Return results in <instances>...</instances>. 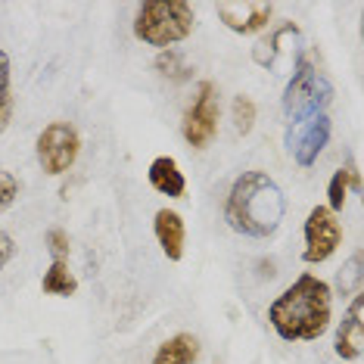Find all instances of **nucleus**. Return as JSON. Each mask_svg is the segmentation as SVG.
Listing matches in <instances>:
<instances>
[{
  "instance_id": "obj_2",
  "label": "nucleus",
  "mask_w": 364,
  "mask_h": 364,
  "mask_svg": "<svg viewBox=\"0 0 364 364\" xmlns=\"http://www.w3.org/2000/svg\"><path fill=\"white\" fill-rule=\"evenodd\" d=\"M287 215V200L277 181L264 171H243L228 193L225 221L243 237L264 240L280 228Z\"/></svg>"
},
{
  "instance_id": "obj_13",
  "label": "nucleus",
  "mask_w": 364,
  "mask_h": 364,
  "mask_svg": "<svg viewBox=\"0 0 364 364\" xmlns=\"http://www.w3.org/2000/svg\"><path fill=\"white\" fill-rule=\"evenodd\" d=\"M146 178H150V187L156 190V193L171 196V200L184 196V190H187L184 171L178 168V162L171 159V156H159V159H153L150 162V171H146Z\"/></svg>"
},
{
  "instance_id": "obj_9",
  "label": "nucleus",
  "mask_w": 364,
  "mask_h": 364,
  "mask_svg": "<svg viewBox=\"0 0 364 364\" xmlns=\"http://www.w3.org/2000/svg\"><path fill=\"white\" fill-rule=\"evenodd\" d=\"M330 119L324 115H311L305 122H296V125H287V150L302 168L318 162V156L324 153L327 140H330Z\"/></svg>"
},
{
  "instance_id": "obj_3",
  "label": "nucleus",
  "mask_w": 364,
  "mask_h": 364,
  "mask_svg": "<svg viewBox=\"0 0 364 364\" xmlns=\"http://www.w3.org/2000/svg\"><path fill=\"white\" fill-rule=\"evenodd\" d=\"M196 26V13L187 0H153L140 4L134 16V35L150 47L168 50L171 44L184 41Z\"/></svg>"
},
{
  "instance_id": "obj_14",
  "label": "nucleus",
  "mask_w": 364,
  "mask_h": 364,
  "mask_svg": "<svg viewBox=\"0 0 364 364\" xmlns=\"http://www.w3.org/2000/svg\"><path fill=\"white\" fill-rule=\"evenodd\" d=\"M200 361V339L193 333H175L156 349L150 364H196Z\"/></svg>"
},
{
  "instance_id": "obj_18",
  "label": "nucleus",
  "mask_w": 364,
  "mask_h": 364,
  "mask_svg": "<svg viewBox=\"0 0 364 364\" xmlns=\"http://www.w3.org/2000/svg\"><path fill=\"white\" fill-rule=\"evenodd\" d=\"M13 122V90H10V56L0 50V134Z\"/></svg>"
},
{
  "instance_id": "obj_15",
  "label": "nucleus",
  "mask_w": 364,
  "mask_h": 364,
  "mask_svg": "<svg viewBox=\"0 0 364 364\" xmlns=\"http://www.w3.org/2000/svg\"><path fill=\"white\" fill-rule=\"evenodd\" d=\"M41 287H44L47 296H63V299H69V296H75L78 280L69 271V262H53L50 268L44 271V280H41Z\"/></svg>"
},
{
  "instance_id": "obj_20",
  "label": "nucleus",
  "mask_w": 364,
  "mask_h": 364,
  "mask_svg": "<svg viewBox=\"0 0 364 364\" xmlns=\"http://www.w3.org/2000/svg\"><path fill=\"white\" fill-rule=\"evenodd\" d=\"M230 112H234L237 134H250L252 125H255V103L246 94H240V97H234V103H230Z\"/></svg>"
},
{
  "instance_id": "obj_7",
  "label": "nucleus",
  "mask_w": 364,
  "mask_h": 364,
  "mask_svg": "<svg viewBox=\"0 0 364 364\" xmlns=\"http://www.w3.org/2000/svg\"><path fill=\"white\" fill-rule=\"evenodd\" d=\"M218 115H221L218 87L212 81H203L196 87L193 106L184 112V122H181V134L193 150H205L212 144V137L218 134Z\"/></svg>"
},
{
  "instance_id": "obj_8",
  "label": "nucleus",
  "mask_w": 364,
  "mask_h": 364,
  "mask_svg": "<svg viewBox=\"0 0 364 364\" xmlns=\"http://www.w3.org/2000/svg\"><path fill=\"white\" fill-rule=\"evenodd\" d=\"M343 243V225L327 205H314L305 218V252L302 259L309 264H321L339 250Z\"/></svg>"
},
{
  "instance_id": "obj_4",
  "label": "nucleus",
  "mask_w": 364,
  "mask_h": 364,
  "mask_svg": "<svg viewBox=\"0 0 364 364\" xmlns=\"http://www.w3.org/2000/svg\"><path fill=\"white\" fill-rule=\"evenodd\" d=\"M330 103H333V85H330V78L309 56H302V63L296 65V72L289 75L287 90H284L287 125L305 122L311 115H324Z\"/></svg>"
},
{
  "instance_id": "obj_17",
  "label": "nucleus",
  "mask_w": 364,
  "mask_h": 364,
  "mask_svg": "<svg viewBox=\"0 0 364 364\" xmlns=\"http://www.w3.org/2000/svg\"><path fill=\"white\" fill-rule=\"evenodd\" d=\"M364 284V271H361V252H355L349 262L339 268L336 274V293L339 296H358Z\"/></svg>"
},
{
  "instance_id": "obj_19",
  "label": "nucleus",
  "mask_w": 364,
  "mask_h": 364,
  "mask_svg": "<svg viewBox=\"0 0 364 364\" xmlns=\"http://www.w3.org/2000/svg\"><path fill=\"white\" fill-rule=\"evenodd\" d=\"M156 69H159V75L165 78H175V81H184L190 65L184 63V56H181L175 47H168V50H162L159 56H156Z\"/></svg>"
},
{
  "instance_id": "obj_23",
  "label": "nucleus",
  "mask_w": 364,
  "mask_h": 364,
  "mask_svg": "<svg viewBox=\"0 0 364 364\" xmlns=\"http://www.w3.org/2000/svg\"><path fill=\"white\" fill-rule=\"evenodd\" d=\"M13 252H16V246H13V237L0 230V271H4V264L13 259Z\"/></svg>"
},
{
  "instance_id": "obj_10",
  "label": "nucleus",
  "mask_w": 364,
  "mask_h": 364,
  "mask_svg": "<svg viewBox=\"0 0 364 364\" xmlns=\"http://www.w3.org/2000/svg\"><path fill=\"white\" fill-rule=\"evenodd\" d=\"M215 13L237 35H255V31L268 28L274 6L268 0H225V4L215 6Z\"/></svg>"
},
{
  "instance_id": "obj_11",
  "label": "nucleus",
  "mask_w": 364,
  "mask_h": 364,
  "mask_svg": "<svg viewBox=\"0 0 364 364\" xmlns=\"http://www.w3.org/2000/svg\"><path fill=\"white\" fill-rule=\"evenodd\" d=\"M333 349L343 361L361 358V352H364V299H361V293L352 296L349 311H346L343 321H339Z\"/></svg>"
},
{
  "instance_id": "obj_21",
  "label": "nucleus",
  "mask_w": 364,
  "mask_h": 364,
  "mask_svg": "<svg viewBox=\"0 0 364 364\" xmlns=\"http://www.w3.org/2000/svg\"><path fill=\"white\" fill-rule=\"evenodd\" d=\"M47 246H50V252H53V262L69 259V234H65L63 228L47 230Z\"/></svg>"
},
{
  "instance_id": "obj_16",
  "label": "nucleus",
  "mask_w": 364,
  "mask_h": 364,
  "mask_svg": "<svg viewBox=\"0 0 364 364\" xmlns=\"http://www.w3.org/2000/svg\"><path fill=\"white\" fill-rule=\"evenodd\" d=\"M349 187H358V175H355L352 168H339V171H333V178H330V187H327V209L333 212V215H336V212H343Z\"/></svg>"
},
{
  "instance_id": "obj_6",
  "label": "nucleus",
  "mask_w": 364,
  "mask_h": 364,
  "mask_svg": "<svg viewBox=\"0 0 364 364\" xmlns=\"http://www.w3.org/2000/svg\"><path fill=\"white\" fill-rule=\"evenodd\" d=\"M78 153H81V137L69 122H50V125L38 134L35 156H38V165L47 175H53V178L65 175V171L75 165Z\"/></svg>"
},
{
  "instance_id": "obj_5",
  "label": "nucleus",
  "mask_w": 364,
  "mask_h": 364,
  "mask_svg": "<svg viewBox=\"0 0 364 364\" xmlns=\"http://www.w3.org/2000/svg\"><path fill=\"white\" fill-rule=\"evenodd\" d=\"M252 60L268 72L277 75H293L296 65L302 63V31L296 22H280L268 38H262L252 50Z\"/></svg>"
},
{
  "instance_id": "obj_1",
  "label": "nucleus",
  "mask_w": 364,
  "mask_h": 364,
  "mask_svg": "<svg viewBox=\"0 0 364 364\" xmlns=\"http://www.w3.org/2000/svg\"><path fill=\"white\" fill-rule=\"evenodd\" d=\"M330 287L314 274H302L271 302L268 324L287 343H311L330 327Z\"/></svg>"
},
{
  "instance_id": "obj_12",
  "label": "nucleus",
  "mask_w": 364,
  "mask_h": 364,
  "mask_svg": "<svg viewBox=\"0 0 364 364\" xmlns=\"http://www.w3.org/2000/svg\"><path fill=\"white\" fill-rule=\"evenodd\" d=\"M153 230H156V240H159L162 252L168 262H181L184 259V240H187V230H184V218L171 209H159L153 218Z\"/></svg>"
},
{
  "instance_id": "obj_22",
  "label": "nucleus",
  "mask_w": 364,
  "mask_h": 364,
  "mask_svg": "<svg viewBox=\"0 0 364 364\" xmlns=\"http://www.w3.org/2000/svg\"><path fill=\"white\" fill-rule=\"evenodd\" d=\"M19 196V181L10 171H0V212H6Z\"/></svg>"
}]
</instances>
